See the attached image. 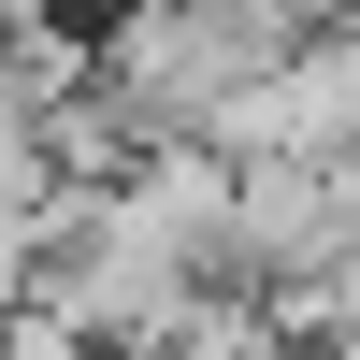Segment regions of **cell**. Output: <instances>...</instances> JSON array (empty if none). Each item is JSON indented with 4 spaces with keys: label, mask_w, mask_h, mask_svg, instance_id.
Segmentation results:
<instances>
[{
    "label": "cell",
    "mask_w": 360,
    "mask_h": 360,
    "mask_svg": "<svg viewBox=\"0 0 360 360\" xmlns=\"http://www.w3.org/2000/svg\"><path fill=\"white\" fill-rule=\"evenodd\" d=\"M159 360H288V332L245 303V288H202V303H188V332H173Z\"/></svg>",
    "instance_id": "2"
},
{
    "label": "cell",
    "mask_w": 360,
    "mask_h": 360,
    "mask_svg": "<svg viewBox=\"0 0 360 360\" xmlns=\"http://www.w3.org/2000/svg\"><path fill=\"white\" fill-rule=\"evenodd\" d=\"M317 15H360V0H317Z\"/></svg>",
    "instance_id": "5"
},
{
    "label": "cell",
    "mask_w": 360,
    "mask_h": 360,
    "mask_svg": "<svg viewBox=\"0 0 360 360\" xmlns=\"http://www.w3.org/2000/svg\"><path fill=\"white\" fill-rule=\"evenodd\" d=\"M58 15H72V29H101V15H115V0H58Z\"/></svg>",
    "instance_id": "4"
},
{
    "label": "cell",
    "mask_w": 360,
    "mask_h": 360,
    "mask_svg": "<svg viewBox=\"0 0 360 360\" xmlns=\"http://www.w3.org/2000/svg\"><path fill=\"white\" fill-rule=\"evenodd\" d=\"M259 72H274V44H259L231 0H115V15L86 29V86L115 101L130 144H217V115L245 101Z\"/></svg>",
    "instance_id": "1"
},
{
    "label": "cell",
    "mask_w": 360,
    "mask_h": 360,
    "mask_svg": "<svg viewBox=\"0 0 360 360\" xmlns=\"http://www.w3.org/2000/svg\"><path fill=\"white\" fill-rule=\"evenodd\" d=\"M29 288H44V231H29V217H0V317H15Z\"/></svg>",
    "instance_id": "3"
}]
</instances>
